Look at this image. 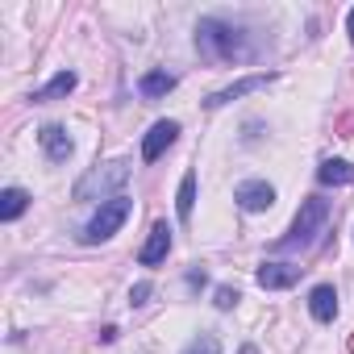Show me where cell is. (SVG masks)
I'll return each instance as SVG.
<instances>
[{
  "instance_id": "1",
  "label": "cell",
  "mask_w": 354,
  "mask_h": 354,
  "mask_svg": "<svg viewBox=\"0 0 354 354\" xmlns=\"http://www.w3.org/2000/svg\"><path fill=\"white\" fill-rule=\"evenodd\" d=\"M196 50L209 59V63H246L254 59L259 50L250 46V34L225 17H201L196 26Z\"/></svg>"
},
{
  "instance_id": "2",
  "label": "cell",
  "mask_w": 354,
  "mask_h": 354,
  "mask_svg": "<svg viewBox=\"0 0 354 354\" xmlns=\"http://www.w3.org/2000/svg\"><path fill=\"white\" fill-rule=\"evenodd\" d=\"M325 221H329V201L308 196V201L300 205V213H296L292 230H288L279 242H271V250H275V254H296V250H308V246L317 242V234L325 230Z\"/></svg>"
},
{
  "instance_id": "3",
  "label": "cell",
  "mask_w": 354,
  "mask_h": 354,
  "mask_svg": "<svg viewBox=\"0 0 354 354\" xmlns=\"http://www.w3.org/2000/svg\"><path fill=\"white\" fill-rule=\"evenodd\" d=\"M129 209H133V201L129 196H109V201H100V209H96V217L84 225V242L88 246H96V242H104V238H113L121 225H125V217H129Z\"/></svg>"
},
{
  "instance_id": "4",
  "label": "cell",
  "mask_w": 354,
  "mask_h": 354,
  "mask_svg": "<svg viewBox=\"0 0 354 354\" xmlns=\"http://www.w3.org/2000/svg\"><path fill=\"white\" fill-rule=\"evenodd\" d=\"M125 180H129V167L125 162H113V171H88L84 180L75 184V201H92L96 192L104 196L109 188H121Z\"/></svg>"
},
{
  "instance_id": "5",
  "label": "cell",
  "mask_w": 354,
  "mask_h": 354,
  "mask_svg": "<svg viewBox=\"0 0 354 354\" xmlns=\"http://www.w3.org/2000/svg\"><path fill=\"white\" fill-rule=\"evenodd\" d=\"M234 201H238L242 213H267V209L275 205V188H271L267 180H246V184H238Z\"/></svg>"
},
{
  "instance_id": "6",
  "label": "cell",
  "mask_w": 354,
  "mask_h": 354,
  "mask_svg": "<svg viewBox=\"0 0 354 354\" xmlns=\"http://www.w3.org/2000/svg\"><path fill=\"white\" fill-rule=\"evenodd\" d=\"M175 138H180V121H154L150 133L142 138V162H158Z\"/></svg>"
},
{
  "instance_id": "7",
  "label": "cell",
  "mask_w": 354,
  "mask_h": 354,
  "mask_svg": "<svg viewBox=\"0 0 354 354\" xmlns=\"http://www.w3.org/2000/svg\"><path fill=\"white\" fill-rule=\"evenodd\" d=\"M254 279H259V288H267V292H283V288H292V283L300 279V267H292V263H263V267L254 271Z\"/></svg>"
},
{
  "instance_id": "8",
  "label": "cell",
  "mask_w": 354,
  "mask_h": 354,
  "mask_svg": "<svg viewBox=\"0 0 354 354\" xmlns=\"http://www.w3.org/2000/svg\"><path fill=\"white\" fill-rule=\"evenodd\" d=\"M275 75H246V80H238V84H230V88H221V92H213L205 104L209 109H221V104H230V100H238V96H250V92H259V88H267Z\"/></svg>"
},
{
  "instance_id": "9",
  "label": "cell",
  "mask_w": 354,
  "mask_h": 354,
  "mask_svg": "<svg viewBox=\"0 0 354 354\" xmlns=\"http://www.w3.org/2000/svg\"><path fill=\"white\" fill-rule=\"evenodd\" d=\"M167 250H171V230H167V221H158V225L150 230L146 246L138 250V263H142V267H154V263L167 259Z\"/></svg>"
},
{
  "instance_id": "10",
  "label": "cell",
  "mask_w": 354,
  "mask_h": 354,
  "mask_svg": "<svg viewBox=\"0 0 354 354\" xmlns=\"http://www.w3.org/2000/svg\"><path fill=\"white\" fill-rule=\"evenodd\" d=\"M38 142H42V150H46L50 162H67V154H71V133H67L63 125H42Z\"/></svg>"
},
{
  "instance_id": "11",
  "label": "cell",
  "mask_w": 354,
  "mask_h": 354,
  "mask_svg": "<svg viewBox=\"0 0 354 354\" xmlns=\"http://www.w3.org/2000/svg\"><path fill=\"white\" fill-rule=\"evenodd\" d=\"M308 313H313L317 321H333V317H337V292H333L329 283H317V288L308 292Z\"/></svg>"
},
{
  "instance_id": "12",
  "label": "cell",
  "mask_w": 354,
  "mask_h": 354,
  "mask_svg": "<svg viewBox=\"0 0 354 354\" xmlns=\"http://www.w3.org/2000/svg\"><path fill=\"white\" fill-rule=\"evenodd\" d=\"M317 180H321L325 188H337V184H354V162H346V158H325V162L317 167Z\"/></svg>"
},
{
  "instance_id": "13",
  "label": "cell",
  "mask_w": 354,
  "mask_h": 354,
  "mask_svg": "<svg viewBox=\"0 0 354 354\" xmlns=\"http://www.w3.org/2000/svg\"><path fill=\"white\" fill-rule=\"evenodd\" d=\"M175 84H180V80H175L171 71H146V75L138 80V92H142L146 100H158V96H167Z\"/></svg>"
},
{
  "instance_id": "14",
  "label": "cell",
  "mask_w": 354,
  "mask_h": 354,
  "mask_svg": "<svg viewBox=\"0 0 354 354\" xmlns=\"http://www.w3.org/2000/svg\"><path fill=\"white\" fill-rule=\"evenodd\" d=\"M75 84H80V80H75V71H59L46 88H38V92H34V104H46V100L67 96V92H75Z\"/></svg>"
},
{
  "instance_id": "15",
  "label": "cell",
  "mask_w": 354,
  "mask_h": 354,
  "mask_svg": "<svg viewBox=\"0 0 354 354\" xmlns=\"http://www.w3.org/2000/svg\"><path fill=\"white\" fill-rule=\"evenodd\" d=\"M26 209H30V196L21 188H5V192H0V221H17Z\"/></svg>"
},
{
  "instance_id": "16",
  "label": "cell",
  "mask_w": 354,
  "mask_h": 354,
  "mask_svg": "<svg viewBox=\"0 0 354 354\" xmlns=\"http://www.w3.org/2000/svg\"><path fill=\"white\" fill-rule=\"evenodd\" d=\"M175 209H180V221L192 217V209H196V171H188L180 180V201H175Z\"/></svg>"
},
{
  "instance_id": "17",
  "label": "cell",
  "mask_w": 354,
  "mask_h": 354,
  "mask_svg": "<svg viewBox=\"0 0 354 354\" xmlns=\"http://www.w3.org/2000/svg\"><path fill=\"white\" fill-rule=\"evenodd\" d=\"M184 354H221V342H217L213 333H201V337H192V342L184 346Z\"/></svg>"
},
{
  "instance_id": "18",
  "label": "cell",
  "mask_w": 354,
  "mask_h": 354,
  "mask_svg": "<svg viewBox=\"0 0 354 354\" xmlns=\"http://www.w3.org/2000/svg\"><path fill=\"white\" fill-rule=\"evenodd\" d=\"M213 304H217L221 313H230V308L238 304V292H234V288H217V300H213Z\"/></svg>"
},
{
  "instance_id": "19",
  "label": "cell",
  "mask_w": 354,
  "mask_h": 354,
  "mask_svg": "<svg viewBox=\"0 0 354 354\" xmlns=\"http://www.w3.org/2000/svg\"><path fill=\"white\" fill-rule=\"evenodd\" d=\"M150 292H154L150 283H133V292H129V300H133V308H138V304H146V300H150Z\"/></svg>"
},
{
  "instance_id": "20",
  "label": "cell",
  "mask_w": 354,
  "mask_h": 354,
  "mask_svg": "<svg viewBox=\"0 0 354 354\" xmlns=\"http://www.w3.org/2000/svg\"><path fill=\"white\" fill-rule=\"evenodd\" d=\"M346 30H350V42H354V9H350V17H346Z\"/></svg>"
}]
</instances>
